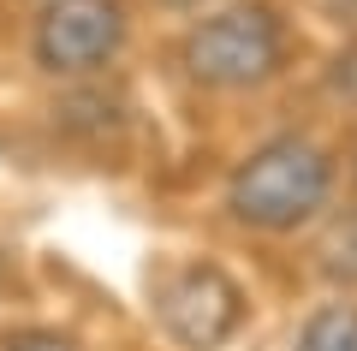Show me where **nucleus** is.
Segmentation results:
<instances>
[{
  "instance_id": "nucleus-6",
  "label": "nucleus",
  "mask_w": 357,
  "mask_h": 351,
  "mask_svg": "<svg viewBox=\"0 0 357 351\" xmlns=\"http://www.w3.org/2000/svg\"><path fill=\"white\" fill-rule=\"evenodd\" d=\"M292 351H357V298H328L298 322Z\"/></svg>"
},
{
  "instance_id": "nucleus-10",
  "label": "nucleus",
  "mask_w": 357,
  "mask_h": 351,
  "mask_svg": "<svg viewBox=\"0 0 357 351\" xmlns=\"http://www.w3.org/2000/svg\"><path fill=\"white\" fill-rule=\"evenodd\" d=\"M345 173H351V191H357V143H351V155H345Z\"/></svg>"
},
{
  "instance_id": "nucleus-2",
  "label": "nucleus",
  "mask_w": 357,
  "mask_h": 351,
  "mask_svg": "<svg viewBox=\"0 0 357 351\" xmlns=\"http://www.w3.org/2000/svg\"><path fill=\"white\" fill-rule=\"evenodd\" d=\"M292 66V18L274 0H227L178 36V72L208 96H256Z\"/></svg>"
},
{
  "instance_id": "nucleus-8",
  "label": "nucleus",
  "mask_w": 357,
  "mask_h": 351,
  "mask_svg": "<svg viewBox=\"0 0 357 351\" xmlns=\"http://www.w3.org/2000/svg\"><path fill=\"white\" fill-rule=\"evenodd\" d=\"M328 89H333V96H340L345 107L357 113V36L345 42L340 54H333V66H328Z\"/></svg>"
},
{
  "instance_id": "nucleus-7",
  "label": "nucleus",
  "mask_w": 357,
  "mask_h": 351,
  "mask_svg": "<svg viewBox=\"0 0 357 351\" xmlns=\"http://www.w3.org/2000/svg\"><path fill=\"white\" fill-rule=\"evenodd\" d=\"M0 351H84L66 327H42V322H30V327H13V334H0Z\"/></svg>"
},
{
  "instance_id": "nucleus-5",
  "label": "nucleus",
  "mask_w": 357,
  "mask_h": 351,
  "mask_svg": "<svg viewBox=\"0 0 357 351\" xmlns=\"http://www.w3.org/2000/svg\"><path fill=\"white\" fill-rule=\"evenodd\" d=\"M316 232V274L328 286H340V298L357 292V202L351 209H328Z\"/></svg>"
},
{
  "instance_id": "nucleus-3",
  "label": "nucleus",
  "mask_w": 357,
  "mask_h": 351,
  "mask_svg": "<svg viewBox=\"0 0 357 351\" xmlns=\"http://www.w3.org/2000/svg\"><path fill=\"white\" fill-rule=\"evenodd\" d=\"M149 315L185 351H227L244 334V322H250V298H244V286L220 262H208V256H178V262L155 268Z\"/></svg>"
},
{
  "instance_id": "nucleus-9",
  "label": "nucleus",
  "mask_w": 357,
  "mask_h": 351,
  "mask_svg": "<svg viewBox=\"0 0 357 351\" xmlns=\"http://www.w3.org/2000/svg\"><path fill=\"white\" fill-rule=\"evenodd\" d=\"M321 18H333V24H345V30H357V0H310Z\"/></svg>"
},
{
  "instance_id": "nucleus-1",
  "label": "nucleus",
  "mask_w": 357,
  "mask_h": 351,
  "mask_svg": "<svg viewBox=\"0 0 357 351\" xmlns=\"http://www.w3.org/2000/svg\"><path fill=\"white\" fill-rule=\"evenodd\" d=\"M340 155L316 131H274L227 173L220 209L256 239H298L333 209Z\"/></svg>"
},
{
  "instance_id": "nucleus-4",
  "label": "nucleus",
  "mask_w": 357,
  "mask_h": 351,
  "mask_svg": "<svg viewBox=\"0 0 357 351\" xmlns=\"http://www.w3.org/2000/svg\"><path fill=\"white\" fill-rule=\"evenodd\" d=\"M131 42V6L126 0H42L30 24V60L36 72L77 84L102 77Z\"/></svg>"
}]
</instances>
